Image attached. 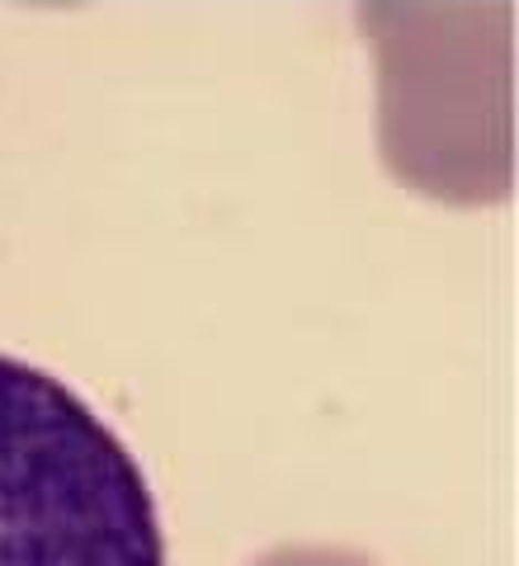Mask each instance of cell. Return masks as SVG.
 Returning <instances> with one entry per match:
<instances>
[{"label": "cell", "instance_id": "6da1fadb", "mask_svg": "<svg viewBox=\"0 0 519 566\" xmlns=\"http://www.w3.org/2000/svg\"><path fill=\"white\" fill-rule=\"evenodd\" d=\"M378 71V151L392 180L429 203H506L510 133V0H360Z\"/></svg>", "mask_w": 519, "mask_h": 566}, {"label": "cell", "instance_id": "7a4b0ae2", "mask_svg": "<svg viewBox=\"0 0 519 566\" xmlns=\"http://www.w3.org/2000/svg\"><path fill=\"white\" fill-rule=\"evenodd\" d=\"M0 566H166L147 472L62 378L0 354Z\"/></svg>", "mask_w": 519, "mask_h": 566}, {"label": "cell", "instance_id": "3957f363", "mask_svg": "<svg viewBox=\"0 0 519 566\" xmlns=\"http://www.w3.org/2000/svg\"><path fill=\"white\" fill-rule=\"evenodd\" d=\"M250 566H378L373 557L354 553V547H326V543H289V547H274L264 553L260 562Z\"/></svg>", "mask_w": 519, "mask_h": 566}]
</instances>
